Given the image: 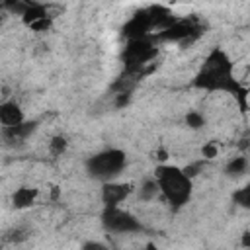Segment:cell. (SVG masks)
Masks as SVG:
<instances>
[{
    "label": "cell",
    "mask_w": 250,
    "mask_h": 250,
    "mask_svg": "<svg viewBox=\"0 0 250 250\" xmlns=\"http://www.w3.org/2000/svg\"><path fill=\"white\" fill-rule=\"evenodd\" d=\"M242 244H244V246H250V232H246V234L242 236Z\"/></svg>",
    "instance_id": "cell-25"
},
{
    "label": "cell",
    "mask_w": 250,
    "mask_h": 250,
    "mask_svg": "<svg viewBox=\"0 0 250 250\" xmlns=\"http://www.w3.org/2000/svg\"><path fill=\"white\" fill-rule=\"evenodd\" d=\"M104 225H105L107 230L119 232V234L141 230V223L133 215H129V213H125V211H121L117 207H107L105 209V213H104Z\"/></svg>",
    "instance_id": "cell-5"
},
{
    "label": "cell",
    "mask_w": 250,
    "mask_h": 250,
    "mask_svg": "<svg viewBox=\"0 0 250 250\" xmlns=\"http://www.w3.org/2000/svg\"><path fill=\"white\" fill-rule=\"evenodd\" d=\"M156 154H158V156H156V158H158V160H160V162H164V160H166V158H168V156H166V152H164V150H158V152H156Z\"/></svg>",
    "instance_id": "cell-24"
},
{
    "label": "cell",
    "mask_w": 250,
    "mask_h": 250,
    "mask_svg": "<svg viewBox=\"0 0 250 250\" xmlns=\"http://www.w3.org/2000/svg\"><path fill=\"white\" fill-rule=\"evenodd\" d=\"M158 191H160L158 180H156V178H154V180H146V182L141 186V189H139V197H141L143 201H148V199L156 197Z\"/></svg>",
    "instance_id": "cell-15"
},
{
    "label": "cell",
    "mask_w": 250,
    "mask_h": 250,
    "mask_svg": "<svg viewBox=\"0 0 250 250\" xmlns=\"http://www.w3.org/2000/svg\"><path fill=\"white\" fill-rule=\"evenodd\" d=\"M31 4H35V2H33V0H4V2H2L4 10H8L10 14H16V16H23L25 10H27Z\"/></svg>",
    "instance_id": "cell-14"
},
{
    "label": "cell",
    "mask_w": 250,
    "mask_h": 250,
    "mask_svg": "<svg viewBox=\"0 0 250 250\" xmlns=\"http://www.w3.org/2000/svg\"><path fill=\"white\" fill-rule=\"evenodd\" d=\"M29 27H31L33 31H47V29L51 27V20H49V16H47V18H43V20H37V21H33Z\"/></svg>",
    "instance_id": "cell-20"
},
{
    "label": "cell",
    "mask_w": 250,
    "mask_h": 250,
    "mask_svg": "<svg viewBox=\"0 0 250 250\" xmlns=\"http://www.w3.org/2000/svg\"><path fill=\"white\" fill-rule=\"evenodd\" d=\"M125 62H127V70L131 74H139L143 70V66L156 57V47L152 45V41L145 35L139 39H129L127 47H125Z\"/></svg>",
    "instance_id": "cell-4"
},
{
    "label": "cell",
    "mask_w": 250,
    "mask_h": 250,
    "mask_svg": "<svg viewBox=\"0 0 250 250\" xmlns=\"http://www.w3.org/2000/svg\"><path fill=\"white\" fill-rule=\"evenodd\" d=\"M23 119V111L20 109V105H16L14 102H2L0 105V123L4 127H12V125H20Z\"/></svg>",
    "instance_id": "cell-9"
},
{
    "label": "cell",
    "mask_w": 250,
    "mask_h": 250,
    "mask_svg": "<svg viewBox=\"0 0 250 250\" xmlns=\"http://www.w3.org/2000/svg\"><path fill=\"white\" fill-rule=\"evenodd\" d=\"M131 102V92H119L115 98V107H125Z\"/></svg>",
    "instance_id": "cell-21"
},
{
    "label": "cell",
    "mask_w": 250,
    "mask_h": 250,
    "mask_svg": "<svg viewBox=\"0 0 250 250\" xmlns=\"http://www.w3.org/2000/svg\"><path fill=\"white\" fill-rule=\"evenodd\" d=\"M201 154H203V158H205V160H211V158H215V156L219 154V148H217V145H215V143H207V145H203Z\"/></svg>",
    "instance_id": "cell-19"
},
{
    "label": "cell",
    "mask_w": 250,
    "mask_h": 250,
    "mask_svg": "<svg viewBox=\"0 0 250 250\" xmlns=\"http://www.w3.org/2000/svg\"><path fill=\"white\" fill-rule=\"evenodd\" d=\"M156 180L160 184V191L170 203H174L176 207L188 203L191 195V178L186 176L184 170L176 166H158Z\"/></svg>",
    "instance_id": "cell-2"
},
{
    "label": "cell",
    "mask_w": 250,
    "mask_h": 250,
    "mask_svg": "<svg viewBox=\"0 0 250 250\" xmlns=\"http://www.w3.org/2000/svg\"><path fill=\"white\" fill-rule=\"evenodd\" d=\"M86 166H88V172L94 178L107 182V180L115 178L123 170V166H125V152L119 150V148H109V150L98 152L92 158H88Z\"/></svg>",
    "instance_id": "cell-3"
},
{
    "label": "cell",
    "mask_w": 250,
    "mask_h": 250,
    "mask_svg": "<svg viewBox=\"0 0 250 250\" xmlns=\"http://www.w3.org/2000/svg\"><path fill=\"white\" fill-rule=\"evenodd\" d=\"M148 29H152V20H150L148 10H143V12H137L123 25V35L127 39H139V37H145L148 33Z\"/></svg>",
    "instance_id": "cell-7"
},
{
    "label": "cell",
    "mask_w": 250,
    "mask_h": 250,
    "mask_svg": "<svg viewBox=\"0 0 250 250\" xmlns=\"http://www.w3.org/2000/svg\"><path fill=\"white\" fill-rule=\"evenodd\" d=\"M193 84L201 90H225L230 94H238V90L242 88L234 78H232V62L227 57L225 51L215 49L209 53V57L205 59L203 68L199 70V74L195 76Z\"/></svg>",
    "instance_id": "cell-1"
},
{
    "label": "cell",
    "mask_w": 250,
    "mask_h": 250,
    "mask_svg": "<svg viewBox=\"0 0 250 250\" xmlns=\"http://www.w3.org/2000/svg\"><path fill=\"white\" fill-rule=\"evenodd\" d=\"M35 197H37V189L35 188H20V189L14 191L12 201H14V207L16 209H23V207L33 205Z\"/></svg>",
    "instance_id": "cell-11"
},
{
    "label": "cell",
    "mask_w": 250,
    "mask_h": 250,
    "mask_svg": "<svg viewBox=\"0 0 250 250\" xmlns=\"http://www.w3.org/2000/svg\"><path fill=\"white\" fill-rule=\"evenodd\" d=\"M82 248H105V244H100V242H86V244H82Z\"/></svg>",
    "instance_id": "cell-23"
},
{
    "label": "cell",
    "mask_w": 250,
    "mask_h": 250,
    "mask_svg": "<svg viewBox=\"0 0 250 250\" xmlns=\"http://www.w3.org/2000/svg\"><path fill=\"white\" fill-rule=\"evenodd\" d=\"M232 201L244 209H250V186H244L232 193Z\"/></svg>",
    "instance_id": "cell-16"
},
{
    "label": "cell",
    "mask_w": 250,
    "mask_h": 250,
    "mask_svg": "<svg viewBox=\"0 0 250 250\" xmlns=\"http://www.w3.org/2000/svg\"><path fill=\"white\" fill-rule=\"evenodd\" d=\"M35 127H37L35 121H21L20 125L4 127V137L8 141H23V139H27L35 131Z\"/></svg>",
    "instance_id": "cell-10"
},
{
    "label": "cell",
    "mask_w": 250,
    "mask_h": 250,
    "mask_svg": "<svg viewBox=\"0 0 250 250\" xmlns=\"http://www.w3.org/2000/svg\"><path fill=\"white\" fill-rule=\"evenodd\" d=\"M49 150H51V154H55V156H59V154H62L64 150H66V139L64 137H53L51 141H49Z\"/></svg>",
    "instance_id": "cell-17"
},
{
    "label": "cell",
    "mask_w": 250,
    "mask_h": 250,
    "mask_svg": "<svg viewBox=\"0 0 250 250\" xmlns=\"http://www.w3.org/2000/svg\"><path fill=\"white\" fill-rule=\"evenodd\" d=\"M197 37H199V29L188 20H176L172 25H168L166 29H162L158 33V39H162V41H180L182 45H188V43L195 41Z\"/></svg>",
    "instance_id": "cell-6"
},
{
    "label": "cell",
    "mask_w": 250,
    "mask_h": 250,
    "mask_svg": "<svg viewBox=\"0 0 250 250\" xmlns=\"http://www.w3.org/2000/svg\"><path fill=\"white\" fill-rule=\"evenodd\" d=\"M47 16H49V14H47V8H45L43 4H31V6L25 10V14L21 16V20H23L25 25H31L33 21L43 20V18H47Z\"/></svg>",
    "instance_id": "cell-12"
},
{
    "label": "cell",
    "mask_w": 250,
    "mask_h": 250,
    "mask_svg": "<svg viewBox=\"0 0 250 250\" xmlns=\"http://www.w3.org/2000/svg\"><path fill=\"white\" fill-rule=\"evenodd\" d=\"M246 168H248V160L244 156H236V158L229 160V164L225 166V172L230 178H238V176H242L246 172Z\"/></svg>",
    "instance_id": "cell-13"
},
{
    "label": "cell",
    "mask_w": 250,
    "mask_h": 250,
    "mask_svg": "<svg viewBox=\"0 0 250 250\" xmlns=\"http://www.w3.org/2000/svg\"><path fill=\"white\" fill-rule=\"evenodd\" d=\"M131 188L127 184H113V182H105L104 189H102V199L107 207H117L127 195H129Z\"/></svg>",
    "instance_id": "cell-8"
},
{
    "label": "cell",
    "mask_w": 250,
    "mask_h": 250,
    "mask_svg": "<svg viewBox=\"0 0 250 250\" xmlns=\"http://www.w3.org/2000/svg\"><path fill=\"white\" fill-rule=\"evenodd\" d=\"M186 125H188L189 129H201V127L205 125V117H203L201 113H197V111H189V113L186 115Z\"/></svg>",
    "instance_id": "cell-18"
},
{
    "label": "cell",
    "mask_w": 250,
    "mask_h": 250,
    "mask_svg": "<svg viewBox=\"0 0 250 250\" xmlns=\"http://www.w3.org/2000/svg\"><path fill=\"white\" fill-rule=\"evenodd\" d=\"M201 168V162H195V164H189V166H186L184 168V174L186 176H189V178H193L195 174H197V170Z\"/></svg>",
    "instance_id": "cell-22"
}]
</instances>
